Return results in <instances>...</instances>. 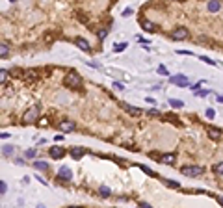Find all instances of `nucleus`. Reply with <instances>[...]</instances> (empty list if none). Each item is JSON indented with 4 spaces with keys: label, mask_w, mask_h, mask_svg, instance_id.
Segmentation results:
<instances>
[{
    "label": "nucleus",
    "mask_w": 223,
    "mask_h": 208,
    "mask_svg": "<svg viewBox=\"0 0 223 208\" xmlns=\"http://www.w3.org/2000/svg\"><path fill=\"white\" fill-rule=\"evenodd\" d=\"M63 84H65L67 87H73V89H78V87H82V76H80L78 73H74V71H71V73H67V76L63 78Z\"/></svg>",
    "instance_id": "f257e3e1"
},
{
    "label": "nucleus",
    "mask_w": 223,
    "mask_h": 208,
    "mask_svg": "<svg viewBox=\"0 0 223 208\" xmlns=\"http://www.w3.org/2000/svg\"><path fill=\"white\" fill-rule=\"evenodd\" d=\"M39 119V106H32L26 113H24V125H32V123H35Z\"/></svg>",
    "instance_id": "f03ea898"
},
{
    "label": "nucleus",
    "mask_w": 223,
    "mask_h": 208,
    "mask_svg": "<svg viewBox=\"0 0 223 208\" xmlns=\"http://www.w3.org/2000/svg\"><path fill=\"white\" fill-rule=\"evenodd\" d=\"M182 175H186V177H199V175H203V167H199V166H184L182 169Z\"/></svg>",
    "instance_id": "7ed1b4c3"
},
{
    "label": "nucleus",
    "mask_w": 223,
    "mask_h": 208,
    "mask_svg": "<svg viewBox=\"0 0 223 208\" xmlns=\"http://www.w3.org/2000/svg\"><path fill=\"white\" fill-rule=\"evenodd\" d=\"M186 37H188V30L184 26H179L171 32V39H175V41H181V39H186Z\"/></svg>",
    "instance_id": "20e7f679"
},
{
    "label": "nucleus",
    "mask_w": 223,
    "mask_h": 208,
    "mask_svg": "<svg viewBox=\"0 0 223 208\" xmlns=\"http://www.w3.org/2000/svg\"><path fill=\"white\" fill-rule=\"evenodd\" d=\"M48 154H50L52 158L60 160V158H63V156H65V149H63V147H58V145H54V147H50V149H48Z\"/></svg>",
    "instance_id": "39448f33"
},
{
    "label": "nucleus",
    "mask_w": 223,
    "mask_h": 208,
    "mask_svg": "<svg viewBox=\"0 0 223 208\" xmlns=\"http://www.w3.org/2000/svg\"><path fill=\"white\" fill-rule=\"evenodd\" d=\"M171 84H177V86H181V87H188V86H190V80H188V76L179 74V76H171Z\"/></svg>",
    "instance_id": "423d86ee"
},
{
    "label": "nucleus",
    "mask_w": 223,
    "mask_h": 208,
    "mask_svg": "<svg viewBox=\"0 0 223 208\" xmlns=\"http://www.w3.org/2000/svg\"><path fill=\"white\" fill-rule=\"evenodd\" d=\"M58 177H60L61 180H71V179H73V171H71L69 167H60Z\"/></svg>",
    "instance_id": "0eeeda50"
},
{
    "label": "nucleus",
    "mask_w": 223,
    "mask_h": 208,
    "mask_svg": "<svg viewBox=\"0 0 223 208\" xmlns=\"http://www.w3.org/2000/svg\"><path fill=\"white\" fill-rule=\"evenodd\" d=\"M74 128H76V125H74L73 121H61V123H60V130H61V132H73Z\"/></svg>",
    "instance_id": "6e6552de"
},
{
    "label": "nucleus",
    "mask_w": 223,
    "mask_h": 208,
    "mask_svg": "<svg viewBox=\"0 0 223 208\" xmlns=\"http://www.w3.org/2000/svg\"><path fill=\"white\" fill-rule=\"evenodd\" d=\"M123 108H125L132 117H141V113H143L140 108H134V106H130V104H123Z\"/></svg>",
    "instance_id": "1a4fd4ad"
},
{
    "label": "nucleus",
    "mask_w": 223,
    "mask_h": 208,
    "mask_svg": "<svg viewBox=\"0 0 223 208\" xmlns=\"http://www.w3.org/2000/svg\"><path fill=\"white\" fill-rule=\"evenodd\" d=\"M207 132L212 139H220L221 138V130L220 128H214V126H207Z\"/></svg>",
    "instance_id": "9d476101"
},
{
    "label": "nucleus",
    "mask_w": 223,
    "mask_h": 208,
    "mask_svg": "<svg viewBox=\"0 0 223 208\" xmlns=\"http://www.w3.org/2000/svg\"><path fill=\"white\" fill-rule=\"evenodd\" d=\"M69 153H71V156H73V158H76V160H78V158H82V156L86 154V151H84L82 147H71V151H69Z\"/></svg>",
    "instance_id": "9b49d317"
},
{
    "label": "nucleus",
    "mask_w": 223,
    "mask_h": 208,
    "mask_svg": "<svg viewBox=\"0 0 223 208\" xmlns=\"http://www.w3.org/2000/svg\"><path fill=\"white\" fill-rule=\"evenodd\" d=\"M141 26H143V30H145V32H149V33L156 32V26H154L151 20H141Z\"/></svg>",
    "instance_id": "f8f14e48"
},
{
    "label": "nucleus",
    "mask_w": 223,
    "mask_h": 208,
    "mask_svg": "<svg viewBox=\"0 0 223 208\" xmlns=\"http://www.w3.org/2000/svg\"><path fill=\"white\" fill-rule=\"evenodd\" d=\"M76 46H78V48H82L84 52H91V46L87 45V41H86V39H76Z\"/></svg>",
    "instance_id": "ddd939ff"
},
{
    "label": "nucleus",
    "mask_w": 223,
    "mask_h": 208,
    "mask_svg": "<svg viewBox=\"0 0 223 208\" xmlns=\"http://www.w3.org/2000/svg\"><path fill=\"white\" fill-rule=\"evenodd\" d=\"M160 162L166 166H171L175 162V154H164V156H160Z\"/></svg>",
    "instance_id": "4468645a"
},
{
    "label": "nucleus",
    "mask_w": 223,
    "mask_h": 208,
    "mask_svg": "<svg viewBox=\"0 0 223 208\" xmlns=\"http://www.w3.org/2000/svg\"><path fill=\"white\" fill-rule=\"evenodd\" d=\"M220 7H221V4H220L218 0H210V2H208V11H210V13L220 11Z\"/></svg>",
    "instance_id": "2eb2a0df"
},
{
    "label": "nucleus",
    "mask_w": 223,
    "mask_h": 208,
    "mask_svg": "<svg viewBox=\"0 0 223 208\" xmlns=\"http://www.w3.org/2000/svg\"><path fill=\"white\" fill-rule=\"evenodd\" d=\"M33 167H35V169H39V171H47V169H48V164H47V162L37 160V162H33Z\"/></svg>",
    "instance_id": "dca6fc26"
},
{
    "label": "nucleus",
    "mask_w": 223,
    "mask_h": 208,
    "mask_svg": "<svg viewBox=\"0 0 223 208\" xmlns=\"http://www.w3.org/2000/svg\"><path fill=\"white\" fill-rule=\"evenodd\" d=\"M7 52H9V48H7V45H6V43H2V45H0V58H2V60H6V56H7Z\"/></svg>",
    "instance_id": "f3484780"
},
{
    "label": "nucleus",
    "mask_w": 223,
    "mask_h": 208,
    "mask_svg": "<svg viewBox=\"0 0 223 208\" xmlns=\"http://www.w3.org/2000/svg\"><path fill=\"white\" fill-rule=\"evenodd\" d=\"M169 104H171L173 108H182V106H184L182 100H179V99H169Z\"/></svg>",
    "instance_id": "a211bd4d"
},
{
    "label": "nucleus",
    "mask_w": 223,
    "mask_h": 208,
    "mask_svg": "<svg viewBox=\"0 0 223 208\" xmlns=\"http://www.w3.org/2000/svg\"><path fill=\"white\" fill-rule=\"evenodd\" d=\"M164 184H166V186H169V188H181V184H179V182H175V180H164Z\"/></svg>",
    "instance_id": "6ab92c4d"
},
{
    "label": "nucleus",
    "mask_w": 223,
    "mask_h": 208,
    "mask_svg": "<svg viewBox=\"0 0 223 208\" xmlns=\"http://www.w3.org/2000/svg\"><path fill=\"white\" fill-rule=\"evenodd\" d=\"M125 48H127V43H119V45H115V46H114V50H115V52H121V50H125Z\"/></svg>",
    "instance_id": "aec40b11"
},
{
    "label": "nucleus",
    "mask_w": 223,
    "mask_h": 208,
    "mask_svg": "<svg viewBox=\"0 0 223 208\" xmlns=\"http://www.w3.org/2000/svg\"><path fill=\"white\" fill-rule=\"evenodd\" d=\"M214 173H220V175H223V162H220L218 166H214Z\"/></svg>",
    "instance_id": "412c9836"
},
{
    "label": "nucleus",
    "mask_w": 223,
    "mask_h": 208,
    "mask_svg": "<svg viewBox=\"0 0 223 208\" xmlns=\"http://www.w3.org/2000/svg\"><path fill=\"white\" fill-rule=\"evenodd\" d=\"M201 61H205V63H208V65H216V61L210 60V58H207V56H201Z\"/></svg>",
    "instance_id": "4be33fe9"
},
{
    "label": "nucleus",
    "mask_w": 223,
    "mask_h": 208,
    "mask_svg": "<svg viewBox=\"0 0 223 208\" xmlns=\"http://www.w3.org/2000/svg\"><path fill=\"white\" fill-rule=\"evenodd\" d=\"M100 195H102V197H110V190H108L106 186H102V188H100Z\"/></svg>",
    "instance_id": "5701e85b"
},
{
    "label": "nucleus",
    "mask_w": 223,
    "mask_h": 208,
    "mask_svg": "<svg viewBox=\"0 0 223 208\" xmlns=\"http://www.w3.org/2000/svg\"><path fill=\"white\" fill-rule=\"evenodd\" d=\"M2 153H4V154H6V156H9V154H11V153H13V149H11V147H9V145H6V147H4V149H2Z\"/></svg>",
    "instance_id": "b1692460"
},
{
    "label": "nucleus",
    "mask_w": 223,
    "mask_h": 208,
    "mask_svg": "<svg viewBox=\"0 0 223 208\" xmlns=\"http://www.w3.org/2000/svg\"><path fill=\"white\" fill-rule=\"evenodd\" d=\"M108 35V30H99V39H104Z\"/></svg>",
    "instance_id": "393cba45"
},
{
    "label": "nucleus",
    "mask_w": 223,
    "mask_h": 208,
    "mask_svg": "<svg viewBox=\"0 0 223 208\" xmlns=\"http://www.w3.org/2000/svg\"><path fill=\"white\" fill-rule=\"evenodd\" d=\"M6 74H7V71H6V69H2V71H0V78H2V84L6 82Z\"/></svg>",
    "instance_id": "a878e982"
},
{
    "label": "nucleus",
    "mask_w": 223,
    "mask_h": 208,
    "mask_svg": "<svg viewBox=\"0 0 223 208\" xmlns=\"http://www.w3.org/2000/svg\"><path fill=\"white\" fill-rule=\"evenodd\" d=\"M158 73H160V74H167V69H166L164 65H160V67H158Z\"/></svg>",
    "instance_id": "bb28decb"
},
{
    "label": "nucleus",
    "mask_w": 223,
    "mask_h": 208,
    "mask_svg": "<svg viewBox=\"0 0 223 208\" xmlns=\"http://www.w3.org/2000/svg\"><path fill=\"white\" fill-rule=\"evenodd\" d=\"M149 115H153V117H158V115H160V112H158V110H149Z\"/></svg>",
    "instance_id": "cd10ccee"
},
{
    "label": "nucleus",
    "mask_w": 223,
    "mask_h": 208,
    "mask_svg": "<svg viewBox=\"0 0 223 208\" xmlns=\"http://www.w3.org/2000/svg\"><path fill=\"white\" fill-rule=\"evenodd\" d=\"M214 115H216V112H214L212 108H208V110H207V117H214Z\"/></svg>",
    "instance_id": "c85d7f7f"
},
{
    "label": "nucleus",
    "mask_w": 223,
    "mask_h": 208,
    "mask_svg": "<svg viewBox=\"0 0 223 208\" xmlns=\"http://www.w3.org/2000/svg\"><path fill=\"white\" fill-rule=\"evenodd\" d=\"M123 15H125V17H130V15H132V9H130V7H127V9L123 11Z\"/></svg>",
    "instance_id": "c756f323"
},
{
    "label": "nucleus",
    "mask_w": 223,
    "mask_h": 208,
    "mask_svg": "<svg viewBox=\"0 0 223 208\" xmlns=\"http://www.w3.org/2000/svg\"><path fill=\"white\" fill-rule=\"evenodd\" d=\"M6 190H7V188H6V182H0V193H6Z\"/></svg>",
    "instance_id": "7c9ffc66"
},
{
    "label": "nucleus",
    "mask_w": 223,
    "mask_h": 208,
    "mask_svg": "<svg viewBox=\"0 0 223 208\" xmlns=\"http://www.w3.org/2000/svg\"><path fill=\"white\" fill-rule=\"evenodd\" d=\"M114 87H115V89H125V87H123V84H119V82H115V84H114Z\"/></svg>",
    "instance_id": "2f4dec72"
},
{
    "label": "nucleus",
    "mask_w": 223,
    "mask_h": 208,
    "mask_svg": "<svg viewBox=\"0 0 223 208\" xmlns=\"http://www.w3.org/2000/svg\"><path fill=\"white\" fill-rule=\"evenodd\" d=\"M195 95H201V97H205V95H208V91H195Z\"/></svg>",
    "instance_id": "473e14b6"
},
{
    "label": "nucleus",
    "mask_w": 223,
    "mask_h": 208,
    "mask_svg": "<svg viewBox=\"0 0 223 208\" xmlns=\"http://www.w3.org/2000/svg\"><path fill=\"white\" fill-rule=\"evenodd\" d=\"M140 43H141V45H145V46L149 45V41H147V39H141V37H140Z\"/></svg>",
    "instance_id": "72a5a7b5"
},
{
    "label": "nucleus",
    "mask_w": 223,
    "mask_h": 208,
    "mask_svg": "<svg viewBox=\"0 0 223 208\" xmlns=\"http://www.w3.org/2000/svg\"><path fill=\"white\" fill-rule=\"evenodd\" d=\"M218 201H220V203L223 205V197H218Z\"/></svg>",
    "instance_id": "f704fd0d"
},
{
    "label": "nucleus",
    "mask_w": 223,
    "mask_h": 208,
    "mask_svg": "<svg viewBox=\"0 0 223 208\" xmlns=\"http://www.w3.org/2000/svg\"><path fill=\"white\" fill-rule=\"evenodd\" d=\"M218 100H220V102H223V97H218Z\"/></svg>",
    "instance_id": "c9c22d12"
},
{
    "label": "nucleus",
    "mask_w": 223,
    "mask_h": 208,
    "mask_svg": "<svg viewBox=\"0 0 223 208\" xmlns=\"http://www.w3.org/2000/svg\"><path fill=\"white\" fill-rule=\"evenodd\" d=\"M9 2H15V0H9Z\"/></svg>",
    "instance_id": "e433bc0d"
}]
</instances>
